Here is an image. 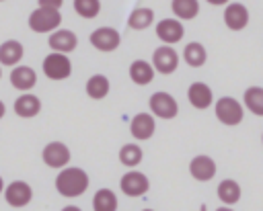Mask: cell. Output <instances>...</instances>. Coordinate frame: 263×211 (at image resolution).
<instances>
[{
  "label": "cell",
  "instance_id": "obj_12",
  "mask_svg": "<svg viewBox=\"0 0 263 211\" xmlns=\"http://www.w3.org/2000/svg\"><path fill=\"white\" fill-rule=\"evenodd\" d=\"M224 25L230 31H242L249 25V10L240 2H230L224 8Z\"/></svg>",
  "mask_w": 263,
  "mask_h": 211
},
{
  "label": "cell",
  "instance_id": "obj_25",
  "mask_svg": "<svg viewBox=\"0 0 263 211\" xmlns=\"http://www.w3.org/2000/svg\"><path fill=\"white\" fill-rule=\"evenodd\" d=\"M216 193H218V199L222 203H226V205H234V203L240 201V186H238V182H234L230 178L228 180H222L218 184Z\"/></svg>",
  "mask_w": 263,
  "mask_h": 211
},
{
  "label": "cell",
  "instance_id": "obj_35",
  "mask_svg": "<svg viewBox=\"0 0 263 211\" xmlns=\"http://www.w3.org/2000/svg\"><path fill=\"white\" fill-rule=\"evenodd\" d=\"M0 2H2V0H0Z\"/></svg>",
  "mask_w": 263,
  "mask_h": 211
},
{
  "label": "cell",
  "instance_id": "obj_24",
  "mask_svg": "<svg viewBox=\"0 0 263 211\" xmlns=\"http://www.w3.org/2000/svg\"><path fill=\"white\" fill-rule=\"evenodd\" d=\"M183 59H185L191 68H199V66L205 64L208 51H205V47H203L201 43L193 41V43H187V45H185V49H183Z\"/></svg>",
  "mask_w": 263,
  "mask_h": 211
},
{
  "label": "cell",
  "instance_id": "obj_22",
  "mask_svg": "<svg viewBox=\"0 0 263 211\" xmlns=\"http://www.w3.org/2000/svg\"><path fill=\"white\" fill-rule=\"evenodd\" d=\"M171 8L179 20H191L199 14V2L197 0H173Z\"/></svg>",
  "mask_w": 263,
  "mask_h": 211
},
{
  "label": "cell",
  "instance_id": "obj_28",
  "mask_svg": "<svg viewBox=\"0 0 263 211\" xmlns=\"http://www.w3.org/2000/svg\"><path fill=\"white\" fill-rule=\"evenodd\" d=\"M142 158H144V152H142V147L138 143H125L119 150V162L123 166H127V168L138 166L142 162Z\"/></svg>",
  "mask_w": 263,
  "mask_h": 211
},
{
  "label": "cell",
  "instance_id": "obj_30",
  "mask_svg": "<svg viewBox=\"0 0 263 211\" xmlns=\"http://www.w3.org/2000/svg\"><path fill=\"white\" fill-rule=\"evenodd\" d=\"M39 2V6H49V8H62V4H64V0H37Z\"/></svg>",
  "mask_w": 263,
  "mask_h": 211
},
{
  "label": "cell",
  "instance_id": "obj_34",
  "mask_svg": "<svg viewBox=\"0 0 263 211\" xmlns=\"http://www.w3.org/2000/svg\"><path fill=\"white\" fill-rule=\"evenodd\" d=\"M0 78H2V66H0Z\"/></svg>",
  "mask_w": 263,
  "mask_h": 211
},
{
  "label": "cell",
  "instance_id": "obj_13",
  "mask_svg": "<svg viewBox=\"0 0 263 211\" xmlns=\"http://www.w3.org/2000/svg\"><path fill=\"white\" fill-rule=\"evenodd\" d=\"M47 43H49L51 51L70 53V51L76 49V45H78V37H76V33H72L70 29H60V27H58V29L51 31Z\"/></svg>",
  "mask_w": 263,
  "mask_h": 211
},
{
  "label": "cell",
  "instance_id": "obj_18",
  "mask_svg": "<svg viewBox=\"0 0 263 211\" xmlns=\"http://www.w3.org/2000/svg\"><path fill=\"white\" fill-rule=\"evenodd\" d=\"M14 113L23 119H31L35 117L39 111H41V100L35 96V94H29V92H23L16 100H14Z\"/></svg>",
  "mask_w": 263,
  "mask_h": 211
},
{
  "label": "cell",
  "instance_id": "obj_17",
  "mask_svg": "<svg viewBox=\"0 0 263 211\" xmlns=\"http://www.w3.org/2000/svg\"><path fill=\"white\" fill-rule=\"evenodd\" d=\"M187 98L195 109H208L214 102V92L203 82H193L187 90Z\"/></svg>",
  "mask_w": 263,
  "mask_h": 211
},
{
  "label": "cell",
  "instance_id": "obj_7",
  "mask_svg": "<svg viewBox=\"0 0 263 211\" xmlns=\"http://www.w3.org/2000/svg\"><path fill=\"white\" fill-rule=\"evenodd\" d=\"M148 102H150V111H152L154 117L173 119V117H177V113H179V104H177L175 96L168 94V92H154Z\"/></svg>",
  "mask_w": 263,
  "mask_h": 211
},
{
  "label": "cell",
  "instance_id": "obj_20",
  "mask_svg": "<svg viewBox=\"0 0 263 211\" xmlns=\"http://www.w3.org/2000/svg\"><path fill=\"white\" fill-rule=\"evenodd\" d=\"M129 78H132V82L138 84V86L150 84L152 78H154V68H152V64H148L146 59H136V61H132V66H129Z\"/></svg>",
  "mask_w": 263,
  "mask_h": 211
},
{
  "label": "cell",
  "instance_id": "obj_16",
  "mask_svg": "<svg viewBox=\"0 0 263 211\" xmlns=\"http://www.w3.org/2000/svg\"><path fill=\"white\" fill-rule=\"evenodd\" d=\"M10 84L21 92H29L37 84V74L29 66H14L10 72Z\"/></svg>",
  "mask_w": 263,
  "mask_h": 211
},
{
  "label": "cell",
  "instance_id": "obj_10",
  "mask_svg": "<svg viewBox=\"0 0 263 211\" xmlns=\"http://www.w3.org/2000/svg\"><path fill=\"white\" fill-rule=\"evenodd\" d=\"M183 35H185V29L179 18H162L156 25V37L166 45L179 43L183 39Z\"/></svg>",
  "mask_w": 263,
  "mask_h": 211
},
{
  "label": "cell",
  "instance_id": "obj_5",
  "mask_svg": "<svg viewBox=\"0 0 263 211\" xmlns=\"http://www.w3.org/2000/svg\"><path fill=\"white\" fill-rule=\"evenodd\" d=\"M152 68L158 74H173L179 68V53L173 49V45H160L152 53Z\"/></svg>",
  "mask_w": 263,
  "mask_h": 211
},
{
  "label": "cell",
  "instance_id": "obj_1",
  "mask_svg": "<svg viewBox=\"0 0 263 211\" xmlns=\"http://www.w3.org/2000/svg\"><path fill=\"white\" fill-rule=\"evenodd\" d=\"M55 188L66 199L80 197L88 188V174L82 168H76V166H68L66 168L64 166L62 172L55 176Z\"/></svg>",
  "mask_w": 263,
  "mask_h": 211
},
{
  "label": "cell",
  "instance_id": "obj_11",
  "mask_svg": "<svg viewBox=\"0 0 263 211\" xmlns=\"http://www.w3.org/2000/svg\"><path fill=\"white\" fill-rule=\"evenodd\" d=\"M41 158L43 162L49 166V168H64L68 162H70V150L66 143L62 141H49L43 152H41Z\"/></svg>",
  "mask_w": 263,
  "mask_h": 211
},
{
  "label": "cell",
  "instance_id": "obj_3",
  "mask_svg": "<svg viewBox=\"0 0 263 211\" xmlns=\"http://www.w3.org/2000/svg\"><path fill=\"white\" fill-rule=\"evenodd\" d=\"M214 111H216L218 121L224 123V125H228V127L238 125V123L242 121V117H245L242 104H240L236 98H232V96H222L220 100H216Z\"/></svg>",
  "mask_w": 263,
  "mask_h": 211
},
{
  "label": "cell",
  "instance_id": "obj_2",
  "mask_svg": "<svg viewBox=\"0 0 263 211\" xmlns=\"http://www.w3.org/2000/svg\"><path fill=\"white\" fill-rule=\"evenodd\" d=\"M27 23H29V29H31L33 33H51L53 29L60 27V23H62V14H60L58 8L37 6V8L29 14Z\"/></svg>",
  "mask_w": 263,
  "mask_h": 211
},
{
  "label": "cell",
  "instance_id": "obj_33",
  "mask_svg": "<svg viewBox=\"0 0 263 211\" xmlns=\"http://www.w3.org/2000/svg\"><path fill=\"white\" fill-rule=\"evenodd\" d=\"M0 193H4V180H2V176H0Z\"/></svg>",
  "mask_w": 263,
  "mask_h": 211
},
{
  "label": "cell",
  "instance_id": "obj_29",
  "mask_svg": "<svg viewBox=\"0 0 263 211\" xmlns=\"http://www.w3.org/2000/svg\"><path fill=\"white\" fill-rule=\"evenodd\" d=\"M74 12L82 18H95L101 12V0H74Z\"/></svg>",
  "mask_w": 263,
  "mask_h": 211
},
{
  "label": "cell",
  "instance_id": "obj_26",
  "mask_svg": "<svg viewBox=\"0 0 263 211\" xmlns=\"http://www.w3.org/2000/svg\"><path fill=\"white\" fill-rule=\"evenodd\" d=\"M92 209L95 211H115L117 209V197L111 188H99L92 197Z\"/></svg>",
  "mask_w": 263,
  "mask_h": 211
},
{
  "label": "cell",
  "instance_id": "obj_31",
  "mask_svg": "<svg viewBox=\"0 0 263 211\" xmlns=\"http://www.w3.org/2000/svg\"><path fill=\"white\" fill-rule=\"evenodd\" d=\"M205 2H210V4H214V6H222V4H228L230 0H205Z\"/></svg>",
  "mask_w": 263,
  "mask_h": 211
},
{
  "label": "cell",
  "instance_id": "obj_14",
  "mask_svg": "<svg viewBox=\"0 0 263 211\" xmlns=\"http://www.w3.org/2000/svg\"><path fill=\"white\" fill-rule=\"evenodd\" d=\"M154 127H156L154 115H150V113H138V115L129 121V133H132L136 139H140V141L150 139L152 133H154Z\"/></svg>",
  "mask_w": 263,
  "mask_h": 211
},
{
  "label": "cell",
  "instance_id": "obj_27",
  "mask_svg": "<svg viewBox=\"0 0 263 211\" xmlns=\"http://www.w3.org/2000/svg\"><path fill=\"white\" fill-rule=\"evenodd\" d=\"M242 100H245V107H247L253 115L263 117V88H261V86H251V88H247Z\"/></svg>",
  "mask_w": 263,
  "mask_h": 211
},
{
  "label": "cell",
  "instance_id": "obj_15",
  "mask_svg": "<svg viewBox=\"0 0 263 211\" xmlns=\"http://www.w3.org/2000/svg\"><path fill=\"white\" fill-rule=\"evenodd\" d=\"M189 172H191V176L195 180L208 182V180H212L216 176V162L210 156H203V154L201 156H195L191 160V164H189Z\"/></svg>",
  "mask_w": 263,
  "mask_h": 211
},
{
  "label": "cell",
  "instance_id": "obj_23",
  "mask_svg": "<svg viewBox=\"0 0 263 211\" xmlns=\"http://www.w3.org/2000/svg\"><path fill=\"white\" fill-rule=\"evenodd\" d=\"M109 80H107V76H103V74H95V76H90L88 80H86V94L90 96V98H95V100H101V98H105L107 94H109Z\"/></svg>",
  "mask_w": 263,
  "mask_h": 211
},
{
  "label": "cell",
  "instance_id": "obj_8",
  "mask_svg": "<svg viewBox=\"0 0 263 211\" xmlns=\"http://www.w3.org/2000/svg\"><path fill=\"white\" fill-rule=\"evenodd\" d=\"M119 186H121L123 195H127V197H142V195L148 193L150 182H148V176L146 174H142L138 170H129V172H125L121 176Z\"/></svg>",
  "mask_w": 263,
  "mask_h": 211
},
{
  "label": "cell",
  "instance_id": "obj_32",
  "mask_svg": "<svg viewBox=\"0 0 263 211\" xmlns=\"http://www.w3.org/2000/svg\"><path fill=\"white\" fill-rule=\"evenodd\" d=\"M4 113H6V107H4V102H2V100H0V119H2V117H4Z\"/></svg>",
  "mask_w": 263,
  "mask_h": 211
},
{
  "label": "cell",
  "instance_id": "obj_9",
  "mask_svg": "<svg viewBox=\"0 0 263 211\" xmlns=\"http://www.w3.org/2000/svg\"><path fill=\"white\" fill-rule=\"evenodd\" d=\"M4 199H6V203H8L10 207H14V209L25 207V205H29V201L33 199V188H31L27 182H23V180H14V182H10L8 186H4Z\"/></svg>",
  "mask_w": 263,
  "mask_h": 211
},
{
  "label": "cell",
  "instance_id": "obj_6",
  "mask_svg": "<svg viewBox=\"0 0 263 211\" xmlns=\"http://www.w3.org/2000/svg\"><path fill=\"white\" fill-rule=\"evenodd\" d=\"M88 39H90V45H92L95 49L105 51V53L115 51V49L119 47V43H121V35H119L113 27H99V29H95V31L90 33Z\"/></svg>",
  "mask_w": 263,
  "mask_h": 211
},
{
  "label": "cell",
  "instance_id": "obj_19",
  "mask_svg": "<svg viewBox=\"0 0 263 211\" xmlns=\"http://www.w3.org/2000/svg\"><path fill=\"white\" fill-rule=\"evenodd\" d=\"M23 53H25V47L21 41L16 39H8L0 45V66H16L21 59H23Z\"/></svg>",
  "mask_w": 263,
  "mask_h": 211
},
{
  "label": "cell",
  "instance_id": "obj_4",
  "mask_svg": "<svg viewBox=\"0 0 263 211\" xmlns=\"http://www.w3.org/2000/svg\"><path fill=\"white\" fill-rule=\"evenodd\" d=\"M43 74L49 80H66L72 74V61L66 53L53 51L43 59Z\"/></svg>",
  "mask_w": 263,
  "mask_h": 211
},
{
  "label": "cell",
  "instance_id": "obj_21",
  "mask_svg": "<svg viewBox=\"0 0 263 211\" xmlns=\"http://www.w3.org/2000/svg\"><path fill=\"white\" fill-rule=\"evenodd\" d=\"M152 23H154V10L146 8V6H140V8L132 10L129 16H127V27L134 29V31H144Z\"/></svg>",
  "mask_w": 263,
  "mask_h": 211
}]
</instances>
